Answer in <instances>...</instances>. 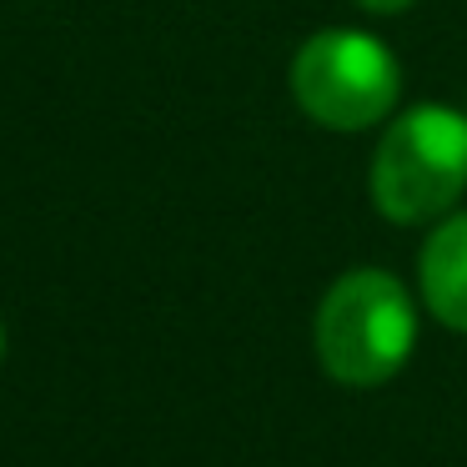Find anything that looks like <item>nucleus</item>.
Here are the masks:
<instances>
[{
	"label": "nucleus",
	"mask_w": 467,
	"mask_h": 467,
	"mask_svg": "<svg viewBox=\"0 0 467 467\" xmlns=\"http://www.w3.org/2000/svg\"><path fill=\"white\" fill-rule=\"evenodd\" d=\"M0 357H5V327H0Z\"/></svg>",
	"instance_id": "nucleus-6"
},
{
	"label": "nucleus",
	"mask_w": 467,
	"mask_h": 467,
	"mask_svg": "<svg viewBox=\"0 0 467 467\" xmlns=\"http://www.w3.org/2000/svg\"><path fill=\"white\" fill-rule=\"evenodd\" d=\"M417 292L427 312L452 332H467V212H452L432 226L417 256Z\"/></svg>",
	"instance_id": "nucleus-4"
},
{
	"label": "nucleus",
	"mask_w": 467,
	"mask_h": 467,
	"mask_svg": "<svg viewBox=\"0 0 467 467\" xmlns=\"http://www.w3.org/2000/svg\"><path fill=\"white\" fill-rule=\"evenodd\" d=\"M372 206L392 226L442 222L467 192V111L417 101L392 116L367 166Z\"/></svg>",
	"instance_id": "nucleus-1"
},
{
	"label": "nucleus",
	"mask_w": 467,
	"mask_h": 467,
	"mask_svg": "<svg viewBox=\"0 0 467 467\" xmlns=\"http://www.w3.org/2000/svg\"><path fill=\"white\" fill-rule=\"evenodd\" d=\"M317 362L342 387H377L407 367L417 347V306L402 276L357 266L327 286L317 306Z\"/></svg>",
	"instance_id": "nucleus-2"
},
{
	"label": "nucleus",
	"mask_w": 467,
	"mask_h": 467,
	"mask_svg": "<svg viewBox=\"0 0 467 467\" xmlns=\"http://www.w3.org/2000/svg\"><path fill=\"white\" fill-rule=\"evenodd\" d=\"M286 86L306 121L327 131H372L402 101V61L382 36L332 26L296 46Z\"/></svg>",
	"instance_id": "nucleus-3"
},
{
	"label": "nucleus",
	"mask_w": 467,
	"mask_h": 467,
	"mask_svg": "<svg viewBox=\"0 0 467 467\" xmlns=\"http://www.w3.org/2000/svg\"><path fill=\"white\" fill-rule=\"evenodd\" d=\"M462 111H467V106H462Z\"/></svg>",
	"instance_id": "nucleus-7"
},
{
	"label": "nucleus",
	"mask_w": 467,
	"mask_h": 467,
	"mask_svg": "<svg viewBox=\"0 0 467 467\" xmlns=\"http://www.w3.org/2000/svg\"><path fill=\"white\" fill-rule=\"evenodd\" d=\"M407 5H417V0H357V11L367 16H402Z\"/></svg>",
	"instance_id": "nucleus-5"
}]
</instances>
